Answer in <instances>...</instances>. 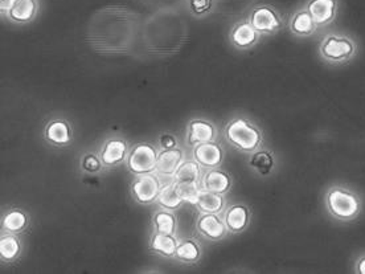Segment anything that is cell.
Listing matches in <instances>:
<instances>
[{
	"label": "cell",
	"instance_id": "obj_9",
	"mask_svg": "<svg viewBox=\"0 0 365 274\" xmlns=\"http://www.w3.org/2000/svg\"><path fill=\"white\" fill-rule=\"evenodd\" d=\"M195 158L200 165L205 167H216L222 161V149L216 143H199L195 149Z\"/></svg>",
	"mask_w": 365,
	"mask_h": 274
},
{
	"label": "cell",
	"instance_id": "obj_11",
	"mask_svg": "<svg viewBox=\"0 0 365 274\" xmlns=\"http://www.w3.org/2000/svg\"><path fill=\"white\" fill-rule=\"evenodd\" d=\"M199 230L210 239H222L225 233V227L222 220L219 219L214 213H205L198 221Z\"/></svg>",
	"mask_w": 365,
	"mask_h": 274
},
{
	"label": "cell",
	"instance_id": "obj_16",
	"mask_svg": "<svg viewBox=\"0 0 365 274\" xmlns=\"http://www.w3.org/2000/svg\"><path fill=\"white\" fill-rule=\"evenodd\" d=\"M225 221H226L228 228L232 232H241L245 230V227L248 225V221H249L248 209L245 208L243 206H234L226 212Z\"/></svg>",
	"mask_w": 365,
	"mask_h": 274
},
{
	"label": "cell",
	"instance_id": "obj_26",
	"mask_svg": "<svg viewBox=\"0 0 365 274\" xmlns=\"http://www.w3.org/2000/svg\"><path fill=\"white\" fill-rule=\"evenodd\" d=\"M20 252L19 240L13 236H4L0 240V254L4 260H13Z\"/></svg>",
	"mask_w": 365,
	"mask_h": 274
},
{
	"label": "cell",
	"instance_id": "obj_2",
	"mask_svg": "<svg viewBox=\"0 0 365 274\" xmlns=\"http://www.w3.org/2000/svg\"><path fill=\"white\" fill-rule=\"evenodd\" d=\"M359 45L351 36L345 33H328L319 45V55L326 63L345 64L357 55Z\"/></svg>",
	"mask_w": 365,
	"mask_h": 274
},
{
	"label": "cell",
	"instance_id": "obj_5",
	"mask_svg": "<svg viewBox=\"0 0 365 274\" xmlns=\"http://www.w3.org/2000/svg\"><path fill=\"white\" fill-rule=\"evenodd\" d=\"M318 27L330 25L336 19L339 1L338 0H309L306 6Z\"/></svg>",
	"mask_w": 365,
	"mask_h": 274
},
{
	"label": "cell",
	"instance_id": "obj_24",
	"mask_svg": "<svg viewBox=\"0 0 365 274\" xmlns=\"http://www.w3.org/2000/svg\"><path fill=\"white\" fill-rule=\"evenodd\" d=\"M156 233H165V235H174L177 228V220L172 213L168 212H159L156 213L155 219Z\"/></svg>",
	"mask_w": 365,
	"mask_h": 274
},
{
	"label": "cell",
	"instance_id": "obj_18",
	"mask_svg": "<svg viewBox=\"0 0 365 274\" xmlns=\"http://www.w3.org/2000/svg\"><path fill=\"white\" fill-rule=\"evenodd\" d=\"M158 203L162 207L168 209H177L181 206L183 199L177 192V182L160 189V192L158 195Z\"/></svg>",
	"mask_w": 365,
	"mask_h": 274
},
{
	"label": "cell",
	"instance_id": "obj_13",
	"mask_svg": "<svg viewBox=\"0 0 365 274\" xmlns=\"http://www.w3.org/2000/svg\"><path fill=\"white\" fill-rule=\"evenodd\" d=\"M231 183L232 182H231L229 175L222 173V171H217V170L210 171L203 180V186L207 191L217 192V194H222V195L231 188Z\"/></svg>",
	"mask_w": 365,
	"mask_h": 274
},
{
	"label": "cell",
	"instance_id": "obj_25",
	"mask_svg": "<svg viewBox=\"0 0 365 274\" xmlns=\"http://www.w3.org/2000/svg\"><path fill=\"white\" fill-rule=\"evenodd\" d=\"M200 176V167L196 162H187L180 166L175 173L177 182H198Z\"/></svg>",
	"mask_w": 365,
	"mask_h": 274
},
{
	"label": "cell",
	"instance_id": "obj_20",
	"mask_svg": "<svg viewBox=\"0 0 365 274\" xmlns=\"http://www.w3.org/2000/svg\"><path fill=\"white\" fill-rule=\"evenodd\" d=\"M151 247L155 252L162 253L165 256H174V254H177L179 245L172 235L156 233L151 242Z\"/></svg>",
	"mask_w": 365,
	"mask_h": 274
},
{
	"label": "cell",
	"instance_id": "obj_19",
	"mask_svg": "<svg viewBox=\"0 0 365 274\" xmlns=\"http://www.w3.org/2000/svg\"><path fill=\"white\" fill-rule=\"evenodd\" d=\"M257 39V31L252 23H243L237 25V28L233 31L232 40L234 44L238 46H248L252 45Z\"/></svg>",
	"mask_w": 365,
	"mask_h": 274
},
{
	"label": "cell",
	"instance_id": "obj_10",
	"mask_svg": "<svg viewBox=\"0 0 365 274\" xmlns=\"http://www.w3.org/2000/svg\"><path fill=\"white\" fill-rule=\"evenodd\" d=\"M183 154L177 149H166L165 151L158 155V165H156V170L160 174L165 175H172L177 171V168L180 167V162H181Z\"/></svg>",
	"mask_w": 365,
	"mask_h": 274
},
{
	"label": "cell",
	"instance_id": "obj_7",
	"mask_svg": "<svg viewBox=\"0 0 365 274\" xmlns=\"http://www.w3.org/2000/svg\"><path fill=\"white\" fill-rule=\"evenodd\" d=\"M250 23L255 27V31L266 33L276 32L277 30H279V27L282 25L277 12L271 10V8H269V7L257 8L252 13Z\"/></svg>",
	"mask_w": 365,
	"mask_h": 274
},
{
	"label": "cell",
	"instance_id": "obj_15",
	"mask_svg": "<svg viewBox=\"0 0 365 274\" xmlns=\"http://www.w3.org/2000/svg\"><path fill=\"white\" fill-rule=\"evenodd\" d=\"M36 12L34 0H12L10 18L19 23L30 22Z\"/></svg>",
	"mask_w": 365,
	"mask_h": 274
},
{
	"label": "cell",
	"instance_id": "obj_8",
	"mask_svg": "<svg viewBox=\"0 0 365 274\" xmlns=\"http://www.w3.org/2000/svg\"><path fill=\"white\" fill-rule=\"evenodd\" d=\"M290 30L297 36L307 37V36L314 35L318 30V24L311 16L310 12L307 11V8H305V10H300L294 13V16L291 18V22H290Z\"/></svg>",
	"mask_w": 365,
	"mask_h": 274
},
{
	"label": "cell",
	"instance_id": "obj_32",
	"mask_svg": "<svg viewBox=\"0 0 365 274\" xmlns=\"http://www.w3.org/2000/svg\"><path fill=\"white\" fill-rule=\"evenodd\" d=\"M160 144L163 146V149H174L175 144H177V141L171 135H163L162 139H160Z\"/></svg>",
	"mask_w": 365,
	"mask_h": 274
},
{
	"label": "cell",
	"instance_id": "obj_21",
	"mask_svg": "<svg viewBox=\"0 0 365 274\" xmlns=\"http://www.w3.org/2000/svg\"><path fill=\"white\" fill-rule=\"evenodd\" d=\"M46 137L56 144H65L70 141V129L64 121H53L46 129Z\"/></svg>",
	"mask_w": 365,
	"mask_h": 274
},
{
	"label": "cell",
	"instance_id": "obj_12",
	"mask_svg": "<svg viewBox=\"0 0 365 274\" xmlns=\"http://www.w3.org/2000/svg\"><path fill=\"white\" fill-rule=\"evenodd\" d=\"M214 135L213 126L205 121H192L188 126V141L192 144L212 142Z\"/></svg>",
	"mask_w": 365,
	"mask_h": 274
},
{
	"label": "cell",
	"instance_id": "obj_28",
	"mask_svg": "<svg viewBox=\"0 0 365 274\" xmlns=\"http://www.w3.org/2000/svg\"><path fill=\"white\" fill-rule=\"evenodd\" d=\"M3 225L10 232H20L27 225V218L20 211H12L4 218Z\"/></svg>",
	"mask_w": 365,
	"mask_h": 274
},
{
	"label": "cell",
	"instance_id": "obj_23",
	"mask_svg": "<svg viewBox=\"0 0 365 274\" xmlns=\"http://www.w3.org/2000/svg\"><path fill=\"white\" fill-rule=\"evenodd\" d=\"M177 192L183 199L191 204H198L200 198V189L196 182H177Z\"/></svg>",
	"mask_w": 365,
	"mask_h": 274
},
{
	"label": "cell",
	"instance_id": "obj_22",
	"mask_svg": "<svg viewBox=\"0 0 365 274\" xmlns=\"http://www.w3.org/2000/svg\"><path fill=\"white\" fill-rule=\"evenodd\" d=\"M250 166L255 167L260 174L267 175L274 167V158L269 151H258L252 156Z\"/></svg>",
	"mask_w": 365,
	"mask_h": 274
},
{
	"label": "cell",
	"instance_id": "obj_1",
	"mask_svg": "<svg viewBox=\"0 0 365 274\" xmlns=\"http://www.w3.org/2000/svg\"><path fill=\"white\" fill-rule=\"evenodd\" d=\"M324 203L328 213L339 221H354L363 211V200L360 195L344 186H332L326 191Z\"/></svg>",
	"mask_w": 365,
	"mask_h": 274
},
{
	"label": "cell",
	"instance_id": "obj_27",
	"mask_svg": "<svg viewBox=\"0 0 365 274\" xmlns=\"http://www.w3.org/2000/svg\"><path fill=\"white\" fill-rule=\"evenodd\" d=\"M177 256L180 260L187 261V263L196 261L200 256L199 248L195 242L187 240V242H181L177 247Z\"/></svg>",
	"mask_w": 365,
	"mask_h": 274
},
{
	"label": "cell",
	"instance_id": "obj_6",
	"mask_svg": "<svg viewBox=\"0 0 365 274\" xmlns=\"http://www.w3.org/2000/svg\"><path fill=\"white\" fill-rule=\"evenodd\" d=\"M133 192L134 197L139 203L143 204L153 203L155 199H158V195L160 192L159 180L153 175L141 176L134 183Z\"/></svg>",
	"mask_w": 365,
	"mask_h": 274
},
{
	"label": "cell",
	"instance_id": "obj_4",
	"mask_svg": "<svg viewBox=\"0 0 365 274\" xmlns=\"http://www.w3.org/2000/svg\"><path fill=\"white\" fill-rule=\"evenodd\" d=\"M158 165V154L150 144H138L129 155L127 166L130 171L136 175H144L154 171Z\"/></svg>",
	"mask_w": 365,
	"mask_h": 274
},
{
	"label": "cell",
	"instance_id": "obj_3",
	"mask_svg": "<svg viewBox=\"0 0 365 274\" xmlns=\"http://www.w3.org/2000/svg\"><path fill=\"white\" fill-rule=\"evenodd\" d=\"M226 137L229 142L243 151H253L262 141L261 132L243 118H237L228 126Z\"/></svg>",
	"mask_w": 365,
	"mask_h": 274
},
{
	"label": "cell",
	"instance_id": "obj_29",
	"mask_svg": "<svg viewBox=\"0 0 365 274\" xmlns=\"http://www.w3.org/2000/svg\"><path fill=\"white\" fill-rule=\"evenodd\" d=\"M82 167L89 171V173H96L100 170L101 163L97 156L94 155H87L84 158V162H82Z\"/></svg>",
	"mask_w": 365,
	"mask_h": 274
},
{
	"label": "cell",
	"instance_id": "obj_14",
	"mask_svg": "<svg viewBox=\"0 0 365 274\" xmlns=\"http://www.w3.org/2000/svg\"><path fill=\"white\" fill-rule=\"evenodd\" d=\"M126 149H127V146L122 139H110L103 147L102 162L108 166L120 163L124 159Z\"/></svg>",
	"mask_w": 365,
	"mask_h": 274
},
{
	"label": "cell",
	"instance_id": "obj_31",
	"mask_svg": "<svg viewBox=\"0 0 365 274\" xmlns=\"http://www.w3.org/2000/svg\"><path fill=\"white\" fill-rule=\"evenodd\" d=\"M354 272L356 274H365V253L356 257L354 263Z\"/></svg>",
	"mask_w": 365,
	"mask_h": 274
},
{
	"label": "cell",
	"instance_id": "obj_17",
	"mask_svg": "<svg viewBox=\"0 0 365 274\" xmlns=\"http://www.w3.org/2000/svg\"><path fill=\"white\" fill-rule=\"evenodd\" d=\"M196 206L204 213H217L224 207V199H222V194L205 191V192L200 194Z\"/></svg>",
	"mask_w": 365,
	"mask_h": 274
},
{
	"label": "cell",
	"instance_id": "obj_33",
	"mask_svg": "<svg viewBox=\"0 0 365 274\" xmlns=\"http://www.w3.org/2000/svg\"><path fill=\"white\" fill-rule=\"evenodd\" d=\"M12 6V0H1V11H10V8H11Z\"/></svg>",
	"mask_w": 365,
	"mask_h": 274
},
{
	"label": "cell",
	"instance_id": "obj_30",
	"mask_svg": "<svg viewBox=\"0 0 365 274\" xmlns=\"http://www.w3.org/2000/svg\"><path fill=\"white\" fill-rule=\"evenodd\" d=\"M192 10L196 13H204L212 7V0H189Z\"/></svg>",
	"mask_w": 365,
	"mask_h": 274
}]
</instances>
